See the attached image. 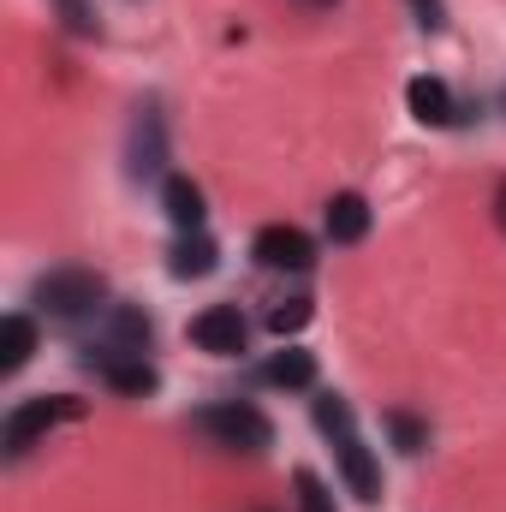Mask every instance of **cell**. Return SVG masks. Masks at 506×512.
I'll return each mask as SVG.
<instances>
[{"label": "cell", "mask_w": 506, "mask_h": 512, "mask_svg": "<svg viewBox=\"0 0 506 512\" xmlns=\"http://www.w3.org/2000/svg\"><path fill=\"white\" fill-rule=\"evenodd\" d=\"M221 268V245L209 233H179L173 251H167V274L173 280H209Z\"/></svg>", "instance_id": "cell-11"}, {"label": "cell", "mask_w": 506, "mask_h": 512, "mask_svg": "<svg viewBox=\"0 0 506 512\" xmlns=\"http://www.w3.org/2000/svg\"><path fill=\"white\" fill-rule=\"evenodd\" d=\"M251 256L262 268H286V274H304L310 262H316V245H310V233L304 227H286V221H274V227H262L251 239Z\"/></svg>", "instance_id": "cell-7"}, {"label": "cell", "mask_w": 506, "mask_h": 512, "mask_svg": "<svg viewBox=\"0 0 506 512\" xmlns=\"http://www.w3.org/2000/svg\"><path fill=\"white\" fill-rule=\"evenodd\" d=\"M411 12H417V24H423L429 36L447 30V0H411Z\"/></svg>", "instance_id": "cell-20"}, {"label": "cell", "mask_w": 506, "mask_h": 512, "mask_svg": "<svg viewBox=\"0 0 506 512\" xmlns=\"http://www.w3.org/2000/svg\"><path fill=\"white\" fill-rule=\"evenodd\" d=\"M387 435H393V447H399L405 459H417V453L429 447V423L411 417V411H387Z\"/></svg>", "instance_id": "cell-16"}, {"label": "cell", "mask_w": 506, "mask_h": 512, "mask_svg": "<svg viewBox=\"0 0 506 512\" xmlns=\"http://www.w3.org/2000/svg\"><path fill=\"white\" fill-rule=\"evenodd\" d=\"M84 364L90 370H102V382L114 387V393H126V399H149L161 376H155V364L149 358H108V352H84Z\"/></svg>", "instance_id": "cell-9"}, {"label": "cell", "mask_w": 506, "mask_h": 512, "mask_svg": "<svg viewBox=\"0 0 506 512\" xmlns=\"http://www.w3.org/2000/svg\"><path fill=\"white\" fill-rule=\"evenodd\" d=\"M161 167H167V120H161V108L149 102V108H137V120H131L126 173L131 179H155Z\"/></svg>", "instance_id": "cell-6"}, {"label": "cell", "mask_w": 506, "mask_h": 512, "mask_svg": "<svg viewBox=\"0 0 506 512\" xmlns=\"http://www.w3.org/2000/svg\"><path fill=\"white\" fill-rule=\"evenodd\" d=\"M84 411H90V399H78V393H36V399L12 405V417L0 423V447H6V459H24L48 429L78 423Z\"/></svg>", "instance_id": "cell-3"}, {"label": "cell", "mask_w": 506, "mask_h": 512, "mask_svg": "<svg viewBox=\"0 0 506 512\" xmlns=\"http://www.w3.org/2000/svg\"><path fill=\"white\" fill-rule=\"evenodd\" d=\"M405 108H411V120H417V126H435V131L459 126V102H453V90H447L441 78H429V72L405 84Z\"/></svg>", "instance_id": "cell-10"}, {"label": "cell", "mask_w": 506, "mask_h": 512, "mask_svg": "<svg viewBox=\"0 0 506 512\" xmlns=\"http://www.w3.org/2000/svg\"><path fill=\"white\" fill-rule=\"evenodd\" d=\"M191 340H197V352H209V358H239V352L251 346V322H245L239 304H209V310L191 322Z\"/></svg>", "instance_id": "cell-5"}, {"label": "cell", "mask_w": 506, "mask_h": 512, "mask_svg": "<svg viewBox=\"0 0 506 512\" xmlns=\"http://www.w3.org/2000/svg\"><path fill=\"white\" fill-rule=\"evenodd\" d=\"M310 316H316V310H310V298H280V304L268 310V334H274V340H286V334L310 328Z\"/></svg>", "instance_id": "cell-18"}, {"label": "cell", "mask_w": 506, "mask_h": 512, "mask_svg": "<svg viewBox=\"0 0 506 512\" xmlns=\"http://www.w3.org/2000/svg\"><path fill=\"white\" fill-rule=\"evenodd\" d=\"M256 382L262 387H286V393H304V387H316V358L298 352V346H286V352H274V358L256 370Z\"/></svg>", "instance_id": "cell-13"}, {"label": "cell", "mask_w": 506, "mask_h": 512, "mask_svg": "<svg viewBox=\"0 0 506 512\" xmlns=\"http://www.w3.org/2000/svg\"><path fill=\"white\" fill-rule=\"evenodd\" d=\"M310 417H316V429L334 441V459H340V477L352 483V495H358L364 507H376L381 501V465H376V453L364 447L358 423H352V405H346L340 393H316V399H310Z\"/></svg>", "instance_id": "cell-1"}, {"label": "cell", "mask_w": 506, "mask_h": 512, "mask_svg": "<svg viewBox=\"0 0 506 512\" xmlns=\"http://www.w3.org/2000/svg\"><path fill=\"white\" fill-rule=\"evenodd\" d=\"M197 429L215 441V447H233V453H268L274 447V423L245 405V399H227V405H209L197 411Z\"/></svg>", "instance_id": "cell-4"}, {"label": "cell", "mask_w": 506, "mask_h": 512, "mask_svg": "<svg viewBox=\"0 0 506 512\" xmlns=\"http://www.w3.org/2000/svg\"><path fill=\"white\" fill-rule=\"evenodd\" d=\"M155 346V322L143 316V310H131V304H114L108 310V334L90 346V352H108V358H143Z\"/></svg>", "instance_id": "cell-8"}, {"label": "cell", "mask_w": 506, "mask_h": 512, "mask_svg": "<svg viewBox=\"0 0 506 512\" xmlns=\"http://www.w3.org/2000/svg\"><path fill=\"white\" fill-rule=\"evenodd\" d=\"M370 233V203L358 197V191H340L334 203H328V239L334 245H358Z\"/></svg>", "instance_id": "cell-14"}, {"label": "cell", "mask_w": 506, "mask_h": 512, "mask_svg": "<svg viewBox=\"0 0 506 512\" xmlns=\"http://www.w3.org/2000/svg\"><path fill=\"white\" fill-rule=\"evenodd\" d=\"M161 209H167V221H173L179 233H203V215H209V203H203V185H197V179L173 173V179L161 185Z\"/></svg>", "instance_id": "cell-12"}, {"label": "cell", "mask_w": 506, "mask_h": 512, "mask_svg": "<svg viewBox=\"0 0 506 512\" xmlns=\"http://www.w3.org/2000/svg\"><path fill=\"white\" fill-rule=\"evenodd\" d=\"M304 6H334V0H304Z\"/></svg>", "instance_id": "cell-22"}, {"label": "cell", "mask_w": 506, "mask_h": 512, "mask_svg": "<svg viewBox=\"0 0 506 512\" xmlns=\"http://www.w3.org/2000/svg\"><path fill=\"white\" fill-rule=\"evenodd\" d=\"M292 501H298V512H340L334 507V495H328V483H322L310 465L292 471Z\"/></svg>", "instance_id": "cell-17"}, {"label": "cell", "mask_w": 506, "mask_h": 512, "mask_svg": "<svg viewBox=\"0 0 506 512\" xmlns=\"http://www.w3.org/2000/svg\"><path fill=\"white\" fill-rule=\"evenodd\" d=\"M495 221H501V233H506V179H501V191H495Z\"/></svg>", "instance_id": "cell-21"}, {"label": "cell", "mask_w": 506, "mask_h": 512, "mask_svg": "<svg viewBox=\"0 0 506 512\" xmlns=\"http://www.w3.org/2000/svg\"><path fill=\"white\" fill-rule=\"evenodd\" d=\"M54 6H60V18H66L72 36H96V12H90V0H54Z\"/></svg>", "instance_id": "cell-19"}, {"label": "cell", "mask_w": 506, "mask_h": 512, "mask_svg": "<svg viewBox=\"0 0 506 512\" xmlns=\"http://www.w3.org/2000/svg\"><path fill=\"white\" fill-rule=\"evenodd\" d=\"M36 358V322L30 316H6L0 322V376H18Z\"/></svg>", "instance_id": "cell-15"}, {"label": "cell", "mask_w": 506, "mask_h": 512, "mask_svg": "<svg viewBox=\"0 0 506 512\" xmlns=\"http://www.w3.org/2000/svg\"><path fill=\"white\" fill-rule=\"evenodd\" d=\"M30 298H36V310L48 322H90V316H108L114 310L108 304V280L96 268H54V274L36 280Z\"/></svg>", "instance_id": "cell-2"}]
</instances>
